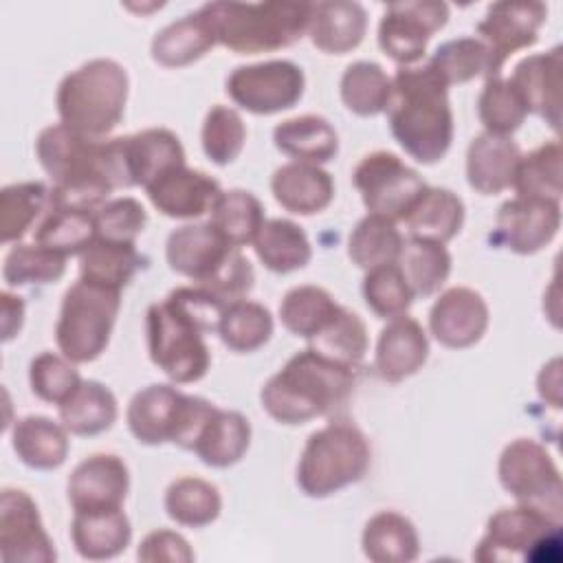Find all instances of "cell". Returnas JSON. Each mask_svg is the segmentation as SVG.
Masks as SVG:
<instances>
[{
	"mask_svg": "<svg viewBox=\"0 0 563 563\" xmlns=\"http://www.w3.org/2000/svg\"><path fill=\"white\" fill-rule=\"evenodd\" d=\"M35 154L53 180L51 207L97 211L114 189H128L121 136L90 139L55 123L40 132Z\"/></svg>",
	"mask_w": 563,
	"mask_h": 563,
	"instance_id": "1",
	"label": "cell"
},
{
	"mask_svg": "<svg viewBox=\"0 0 563 563\" xmlns=\"http://www.w3.org/2000/svg\"><path fill=\"white\" fill-rule=\"evenodd\" d=\"M227 306L200 286L174 288L163 301L152 303L145 317L152 363L178 385L200 380L211 365L205 334L218 330Z\"/></svg>",
	"mask_w": 563,
	"mask_h": 563,
	"instance_id": "2",
	"label": "cell"
},
{
	"mask_svg": "<svg viewBox=\"0 0 563 563\" xmlns=\"http://www.w3.org/2000/svg\"><path fill=\"white\" fill-rule=\"evenodd\" d=\"M387 117L394 139L418 163H438L449 152L453 141L449 86L429 64L396 70Z\"/></svg>",
	"mask_w": 563,
	"mask_h": 563,
	"instance_id": "3",
	"label": "cell"
},
{
	"mask_svg": "<svg viewBox=\"0 0 563 563\" xmlns=\"http://www.w3.org/2000/svg\"><path fill=\"white\" fill-rule=\"evenodd\" d=\"M354 372L356 369L306 347L290 356L286 365L264 383L260 391L262 407L282 424H303L312 418L336 413L354 394Z\"/></svg>",
	"mask_w": 563,
	"mask_h": 563,
	"instance_id": "4",
	"label": "cell"
},
{
	"mask_svg": "<svg viewBox=\"0 0 563 563\" xmlns=\"http://www.w3.org/2000/svg\"><path fill=\"white\" fill-rule=\"evenodd\" d=\"M200 13L216 42L240 55L292 46L308 31L310 2H207Z\"/></svg>",
	"mask_w": 563,
	"mask_h": 563,
	"instance_id": "5",
	"label": "cell"
},
{
	"mask_svg": "<svg viewBox=\"0 0 563 563\" xmlns=\"http://www.w3.org/2000/svg\"><path fill=\"white\" fill-rule=\"evenodd\" d=\"M165 257L174 273L189 277L227 303L244 299L255 282L251 262L209 222L185 224L169 233Z\"/></svg>",
	"mask_w": 563,
	"mask_h": 563,
	"instance_id": "6",
	"label": "cell"
},
{
	"mask_svg": "<svg viewBox=\"0 0 563 563\" xmlns=\"http://www.w3.org/2000/svg\"><path fill=\"white\" fill-rule=\"evenodd\" d=\"M128 73L114 59H90L68 73L57 88L59 121L90 139H106L125 112Z\"/></svg>",
	"mask_w": 563,
	"mask_h": 563,
	"instance_id": "7",
	"label": "cell"
},
{
	"mask_svg": "<svg viewBox=\"0 0 563 563\" xmlns=\"http://www.w3.org/2000/svg\"><path fill=\"white\" fill-rule=\"evenodd\" d=\"M369 462L365 433L347 420H332L308 435L297 464V486L321 499L363 479Z\"/></svg>",
	"mask_w": 563,
	"mask_h": 563,
	"instance_id": "8",
	"label": "cell"
},
{
	"mask_svg": "<svg viewBox=\"0 0 563 563\" xmlns=\"http://www.w3.org/2000/svg\"><path fill=\"white\" fill-rule=\"evenodd\" d=\"M121 308V290L79 277L62 299L55 341L73 363L95 361L110 341Z\"/></svg>",
	"mask_w": 563,
	"mask_h": 563,
	"instance_id": "9",
	"label": "cell"
},
{
	"mask_svg": "<svg viewBox=\"0 0 563 563\" xmlns=\"http://www.w3.org/2000/svg\"><path fill=\"white\" fill-rule=\"evenodd\" d=\"M473 559L479 563H556L561 559V521L521 504L501 508L488 519Z\"/></svg>",
	"mask_w": 563,
	"mask_h": 563,
	"instance_id": "10",
	"label": "cell"
},
{
	"mask_svg": "<svg viewBox=\"0 0 563 563\" xmlns=\"http://www.w3.org/2000/svg\"><path fill=\"white\" fill-rule=\"evenodd\" d=\"M499 482L521 504L554 521L563 515L561 473L550 453L530 438H517L499 455Z\"/></svg>",
	"mask_w": 563,
	"mask_h": 563,
	"instance_id": "11",
	"label": "cell"
},
{
	"mask_svg": "<svg viewBox=\"0 0 563 563\" xmlns=\"http://www.w3.org/2000/svg\"><path fill=\"white\" fill-rule=\"evenodd\" d=\"M352 180L367 211L394 222H402L409 207L427 189V183L416 169L385 150L363 156L352 172Z\"/></svg>",
	"mask_w": 563,
	"mask_h": 563,
	"instance_id": "12",
	"label": "cell"
},
{
	"mask_svg": "<svg viewBox=\"0 0 563 563\" xmlns=\"http://www.w3.org/2000/svg\"><path fill=\"white\" fill-rule=\"evenodd\" d=\"M303 86V70L290 59L238 66L227 77V95L253 114H275L292 108L301 99Z\"/></svg>",
	"mask_w": 563,
	"mask_h": 563,
	"instance_id": "13",
	"label": "cell"
},
{
	"mask_svg": "<svg viewBox=\"0 0 563 563\" xmlns=\"http://www.w3.org/2000/svg\"><path fill=\"white\" fill-rule=\"evenodd\" d=\"M449 20L446 2H391L378 22V46L400 66L422 59L427 42Z\"/></svg>",
	"mask_w": 563,
	"mask_h": 563,
	"instance_id": "14",
	"label": "cell"
},
{
	"mask_svg": "<svg viewBox=\"0 0 563 563\" xmlns=\"http://www.w3.org/2000/svg\"><path fill=\"white\" fill-rule=\"evenodd\" d=\"M55 556L33 497L20 488H4L0 497V559L4 563H51Z\"/></svg>",
	"mask_w": 563,
	"mask_h": 563,
	"instance_id": "15",
	"label": "cell"
},
{
	"mask_svg": "<svg viewBox=\"0 0 563 563\" xmlns=\"http://www.w3.org/2000/svg\"><path fill=\"white\" fill-rule=\"evenodd\" d=\"M559 202L517 196L499 207L490 240L512 253L530 255L550 244L559 233Z\"/></svg>",
	"mask_w": 563,
	"mask_h": 563,
	"instance_id": "16",
	"label": "cell"
},
{
	"mask_svg": "<svg viewBox=\"0 0 563 563\" xmlns=\"http://www.w3.org/2000/svg\"><path fill=\"white\" fill-rule=\"evenodd\" d=\"M545 18L548 7L543 2H495L477 22V35L490 48L495 62L504 68L512 53L528 48L539 40V29L543 26Z\"/></svg>",
	"mask_w": 563,
	"mask_h": 563,
	"instance_id": "17",
	"label": "cell"
},
{
	"mask_svg": "<svg viewBox=\"0 0 563 563\" xmlns=\"http://www.w3.org/2000/svg\"><path fill=\"white\" fill-rule=\"evenodd\" d=\"M128 490V466L112 453H95L81 460L68 477V501L75 512L121 508Z\"/></svg>",
	"mask_w": 563,
	"mask_h": 563,
	"instance_id": "18",
	"label": "cell"
},
{
	"mask_svg": "<svg viewBox=\"0 0 563 563\" xmlns=\"http://www.w3.org/2000/svg\"><path fill=\"white\" fill-rule=\"evenodd\" d=\"M488 328V306L484 297L468 286L444 290L429 312V330L444 347H468L477 343Z\"/></svg>",
	"mask_w": 563,
	"mask_h": 563,
	"instance_id": "19",
	"label": "cell"
},
{
	"mask_svg": "<svg viewBox=\"0 0 563 563\" xmlns=\"http://www.w3.org/2000/svg\"><path fill=\"white\" fill-rule=\"evenodd\" d=\"M150 202L167 218L191 220L211 211L220 196V183L200 169L187 165L174 167L145 187Z\"/></svg>",
	"mask_w": 563,
	"mask_h": 563,
	"instance_id": "20",
	"label": "cell"
},
{
	"mask_svg": "<svg viewBox=\"0 0 563 563\" xmlns=\"http://www.w3.org/2000/svg\"><path fill=\"white\" fill-rule=\"evenodd\" d=\"M561 68L563 48L554 46L548 53L523 57L510 77L528 114L541 117L554 132L561 128Z\"/></svg>",
	"mask_w": 563,
	"mask_h": 563,
	"instance_id": "21",
	"label": "cell"
},
{
	"mask_svg": "<svg viewBox=\"0 0 563 563\" xmlns=\"http://www.w3.org/2000/svg\"><path fill=\"white\" fill-rule=\"evenodd\" d=\"M429 356V339L422 325L402 314L391 319L378 336L374 369L387 383L413 376Z\"/></svg>",
	"mask_w": 563,
	"mask_h": 563,
	"instance_id": "22",
	"label": "cell"
},
{
	"mask_svg": "<svg viewBox=\"0 0 563 563\" xmlns=\"http://www.w3.org/2000/svg\"><path fill=\"white\" fill-rule=\"evenodd\" d=\"M185 396L180 389L172 385H147L145 389L136 391L128 405V427L132 435L141 444H163L172 442Z\"/></svg>",
	"mask_w": 563,
	"mask_h": 563,
	"instance_id": "23",
	"label": "cell"
},
{
	"mask_svg": "<svg viewBox=\"0 0 563 563\" xmlns=\"http://www.w3.org/2000/svg\"><path fill=\"white\" fill-rule=\"evenodd\" d=\"M123 158L130 187H150L165 172L185 165V150L172 130L147 128L123 136Z\"/></svg>",
	"mask_w": 563,
	"mask_h": 563,
	"instance_id": "24",
	"label": "cell"
},
{
	"mask_svg": "<svg viewBox=\"0 0 563 563\" xmlns=\"http://www.w3.org/2000/svg\"><path fill=\"white\" fill-rule=\"evenodd\" d=\"M519 158L521 150L510 136L482 132L466 150V180L477 194L495 196L512 187Z\"/></svg>",
	"mask_w": 563,
	"mask_h": 563,
	"instance_id": "25",
	"label": "cell"
},
{
	"mask_svg": "<svg viewBox=\"0 0 563 563\" xmlns=\"http://www.w3.org/2000/svg\"><path fill=\"white\" fill-rule=\"evenodd\" d=\"M275 200L290 213L312 216L323 211L334 198L332 176L312 163L292 161L275 169L271 178Z\"/></svg>",
	"mask_w": 563,
	"mask_h": 563,
	"instance_id": "26",
	"label": "cell"
},
{
	"mask_svg": "<svg viewBox=\"0 0 563 563\" xmlns=\"http://www.w3.org/2000/svg\"><path fill=\"white\" fill-rule=\"evenodd\" d=\"M365 29L367 13L358 2H310V20L306 33L310 35V42L323 53H350L363 42Z\"/></svg>",
	"mask_w": 563,
	"mask_h": 563,
	"instance_id": "27",
	"label": "cell"
},
{
	"mask_svg": "<svg viewBox=\"0 0 563 563\" xmlns=\"http://www.w3.org/2000/svg\"><path fill=\"white\" fill-rule=\"evenodd\" d=\"M70 539L84 559H112L121 554L132 539L130 519L121 508L79 510L70 523Z\"/></svg>",
	"mask_w": 563,
	"mask_h": 563,
	"instance_id": "28",
	"label": "cell"
},
{
	"mask_svg": "<svg viewBox=\"0 0 563 563\" xmlns=\"http://www.w3.org/2000/svg\"><path fill=\"white\" fill-rule=\"evenodd\" d=\"M411 238L446 244L464 224V202L446 187H429L416 198L402 218Z\"/></svg>",
	"mask_w": 563,
	"mask_h": 563,
	"instance_id": "29",
	"label": "cell"
},
{
	"mask_svg": "<svg viewBox=\"0 0 563 563\" xmlns=\"http://www.w3.org/2000/svg\"><path fill=\"white\" fill-rule=\"evenodd\" d=\"M11 446L29 468L53 471L66 462L68 429L46 416H24L13 424Z\"/></svg>",
	"mask_w": 563,
	"mask_h": 563,
	"instance_id": "30",
	"label": "cell"
},
{
	"mask_svg": "<svg viewBox=\"0 0 563 563\" xmlns=\"http://www.w3.org/2000/svg\"><path fill=\"white\" fill-rule=\"evenodd\" d=\"M251 444V424L240 411H227L216 407L205 427L200 429L194 453L202 464L213 468L233 466L244 457Z\"/></svg>",
	"mask_w": 563,
	"mask_h": 563,
	"instance_id": "31",
	"label": "cell"
},
{
	"mask_svg": "<svg viewBox=\"0 0 563 563\" xmlns=\"http://www.w3.org/2000/svg\"><path fill=\"white\" fill-rule=\"evenodd\" d=\"M273 141L286 156L321 165L336 156L339 136L332 123L319 114H299L275 125Z\"/></svg>",
	"mask_w": 563,
	"mask_h": 563,
	"instance_id": "32",
	"label": "cell"
},
{
	"mask_svg": "<svg viewBox=\"0 0 563 563\" xmlns=\"http://www.w3.org/2000/svg\"><path fill=\"white\" fill-rule=\"evenodd\" d=\"M216 44H218L216 35L198 9L163 26L154 35L150 51H152V59L158 62L161 66L178 68L200 59Z\"/></svg>",
	"mask_w": 563,
	"mask_h": 563,
	"instance_id": "33",
	"label": "cell"
},
{
	"mask_svg": "<svg viewBox=\"0 0 563 563\" xmlns=\"http://www.w3.org/2000/svg\"><path fill=\"white\" fill-rule=\"evenodd\" d=\"M257 260L273 273H292L303 268L312 257L306 231L286 218L264 220L253 240Z\"/></svg>",
	"mask_w": 563,
	"mask_h": 563,
	"instance_id": "34",
	"label": "cell"
},
{
	"mask_svg": "<svg viewBox=\"0 0 563 563\" xmlns=\"http://www.w3.org/2000/svg\"><path fill=\"white\" fill-rule=\"evenodd\" d=\"M57 407L62 424L73 435H97L108 431L119 413L114 394L99 380H81Z\"/></svg>",
	"mask_w": 563,
	"mask_h": 563,
	"instance_id": "35",
	"label": "cell"
},
{
	"mask_svg": "<svg viewBox=\"0 0 563 563\" xmlns=\"http://www.w3.org/2000/svg\"><path fill=\"white\" fill-rule=\"evenodd\" d=\"M446 86L464 84L475 77H499L501 66L479 37H457L440 44L427 62Z\"/></svg>",
	"mask_w": 563,
	"mask_h": 563,
	"instance_id": "36",
	"label": "cell"
},
{
	"mask_svg": "<svg viewBox=\"0 0 563 563\" xmlns=\"http://www.w3.org/2000/svg\"><path fill=\"white\" fill-rule=\"evenodd\" d=\"M361 541L365 556L374 563H409L420 550L413 523L394 510L374 515L365 523Z\"/></svg>",
	"mask_w": 563,
	"mask_h": 563,
	"instance_id": "37",
	"label": "cell"
},
{
	"mask_svg": "<svg viewBox=\"0 0 563 563\" xmlns=\"http://www.w3.org/2000/svg\"><path fill=\"white\" fill-rule=\"evenodd\" d=\"M512 187L519 198L561 202V194H563L561 143L554 139L528 154H521L515 169Z\"/></svg>",
	"mask_w": 563,
	"mask_h": 563,
	"instance_id": "38",
	"label": "cell"
},
{
	"mask_svg": "<svg viewBox=\"0 0 563 563\" xmlns=\"http://www.w3.org/2000/svg\"><path fill=\"white\" fill-rule=\"evenodd\" d=\"M402 244L405 240L396 229L394 220L367 213L363 220L356 222V227L350 233L347 255L358 268L372 271L385 264H396Z\"/></svg>",
	"mask_w": 563,
	"mask_h": 563,
	"instance_id": "39",
	"label": "cell"
},
{
	"mask_svg": "<svg viewBox=\"0 0 563 563\" xmlns=\"http://www.w3.org/2000/svg\"><path fill=\"white\" fill-rule=\"evenodd\" d=\"M141 264L143 257L139 255L134 242H110L95 238L79 255V277L121 290L128 286Z\"/></svg>",
	"mask_w": 563,
	"mask_h": 563,
	"instance_id": "40",
	"label": "cell"
},
{
	"mask_svg": "<svg viewBox=\"0 0 563 563\" xmlns=\"http://www.w3.org/2000/svg\"><path fill=\"white\" fill-rule=\"evenodd\" d=\"M341 306L319 286H295L279 303V319L288 332L301 339L317 336L336 314Z\"/></svg>",
	"mask_w": 563,
	"mask_h": 563,
	"instance_id": "41",
	"label": "cell"
},
{
	"mask_svg": "<svg viewBox=\"0 0 563 563\" xmlns=\"http://www.w3.org/2000/svg\"><path fill=\"white\" fill-rule=\"evenodd\" d=\"M95 238V211L48 207L35 224V242L64 257L81 255Z\"/></svg>",
	"mask_w": 563,
	"mask_h": 563,
	"instance_id": "42",
	"label": "cell"
},
{
	"mask_svg": "<svg viewBox=\"0 0 563 563\" xmlns=\"http://www.w3.org/2000/svg\"><path fill=\"white\" fill-rule=\"evenodd\" d=\"M51 207V189L44 183H15L0 191V240L18 242Z\"/></svg>",
	"mask_w": 563,
	"mask_h": 563,
	"instance_id": "43",
	"label": "cell"
},
{
	"mask_svg": "<svg viewBox=\"0 0 563 563\" xmlns=\"http://www.w3.org/2000/svg\"><path fill=\"white\" fill-rule=\"evenodd\" d=\"M209 213V224L238 249L251 244L264 224L262 202L244 189L220 191Z\"/></svg>",
	"mask_w": 563,
	"mask_h": 563,
	"instance_id": "44",
	"label": "cell"
},
{
	"mask_svg": "<svg viewBox=\"0 0 563 563\" xmlns=\"http://www.w3.org/2000/svg\"><path fill=\"white\" fill-rule=\"evenodd\" d=\"M398 268L405 275L413 297H429L446 282L451 273V255L444 244L411 238L402 244Z\"/></svg>",
	"mask_w": 563,
	"mask_h": 563,
	"instance_id": "45",
	"label": "cell"
},
{
	"mask_svg": "<svg viewBox=\"0 0 563 563\" xmlns=\"http://www.w3.org/2000/svg\"><path fill=\"white\" fill-rule=\"evenodd\" d=\"M216 332L229 350L238 354L255 352L271 339L273 317L266 306L249 299H238L224 308Z\"/></svg>",
	"mask_w": 563,
	"mask_h": 563,
	"instance_id": "46",
	"label": "cell"
},
{
	"mask_svg": "<svg viewBox=\"0 0 563 563\" xmlns=\"http://www.w3.org/2000/svg\"><path fill=\"white\" fill-rule=\"evenodd\" d=\"M391 77L376 62H354L341 77V99L358 117H374L387 110Z\"/></svg>",
	"mask_w": 563,
	"mask_h": 563,
	"instance_id": "47",
	"label": "cell"
},
{
	"mask_svg": "<svg viewBox=\"0 0 563 563\" xmlns=\"http://www.w3.org/2000/svg\"><path fill=\"white\" fill-rule=\"evenodd\" d=\"M220 508V490L200 477H178L165 493V510L180 526L202 528L216 521Z\"/></svg>",
	"mask_w": 563,
	"mask_h": 563,
	"instance_id": "48",
	"label": "cell"
},
{
	"mask_svg": "<svg viewBox=\"0 0 563 563\" xmlns=\"http://www.w3.org/2000/svg\"><path fill=\"white\" fill-rule=\"evenodd\" d=\"M308 347L356 369L367 352V328L356 312L341 306L339 314L310 339Z\"/></svg>",
	"mask_w": 563,
	"mask_h": 563,
	"instance_id": "49",
	"label": "cell"
},
{
	"mask_svg": "<svg viewBox=\"0 0 563 563\" xmlns=\"http://www.w3.org/2000/svg\"><path fill=\"white\" fill-rule=\"evenodd\" d=\"M66 271V257L33 242L13 244L2 262V279L7 286H31L57 282Z\"/></svg>",
	"mask_w": 563,
	"mask_h": 563,
	"instance_id": "50",
	"label": "cell"
},
{
	"mask_svg": "<svg viewBox=\"0 0 563 563\" xmlns=\"http://www.w3.org/2000/svg\"><path fill=\"white\" fill-rule=\"evenodd\" d=\"M477 114L486 132L508 136L523 123L528 108L510 79L493 77L486 79L479 92Z\"/></svg>",
	"mask_w": 563,
	"mask_h": 563,
	"instance_id": "51",
	"label": "cell"
},
{
	"mask_svg": "<svg viewBox=\"0 0 563 563\" xmlns=\"http://www.w3.org/2000/svg\"><path fill=\"white\" fill-rule=\"evenodd\" d=\"M363 297L367 308L380 319H396L407 314L413 292L405 282L398 264H385L367 271L363 279Z\"/></svg>",
	"mask_w": 563,
	"mask_h": 563,
	"instance_id": "52",
	"label": "cell"
},
{
	"mask_svg": "<svg viewBox=\"0 0 563 563\" xmlns=\"http://www.w3.org/2000/svg\"><path fill=\"white\" fill-rule=\"evenodd\" d=\"M202 150L216 165L233 163L246 141L242 117L229 106H213L202 123Z\"/></svg>",
	"mask_w": 563,
	"mask_h": 563,
	"instance_id": "53",
	"label": "cell"
},
{
	"mask_svg": "<svg viewBox=\"0 0 563 563\" xmlns=\"http://www.w3.org/2000/svg\"><path fill=\"white\" fill-rule=\"evenodd\" d=\"M29 383L37 398L62 405L79 387L81 376L70 358L42 352L29 365Z\"/></svg>",
	"mask_w": 563,
	"mask_h": 563,
	"instance_id": "54",
	"label": "cell"
},
{
	"mask_svg": "<svg viewBox=\"0 0 563 563\" xmlns=\"http://www.w3.org/2000/svg\"><path fill=\"white\" fill-rule=\"evenodd\" d=\"M147 213L145 207L130 196L112 198L95 211L97 238L110 242H134L145 229Z\"/></svg>",
	"mask_w": 563,
	"mask_h": 563,
	"instance_id": "55",
	"label": "cell"
},
{
	"mask_svg": "<svg viewBox=\"0 0 563 563\" xmlns=\"http://www.w3.org/2000/svg\"><path fill=\"white\" fill-rule=\"evenodd\" d=\"M136 556L141 561H176V563H189L194 561V552L189 548V543L185 541V537H180L174 530H154L150 532L141 545Z\"/></svg>",
	"mask_w": 563,
	"mask_h": 563,
	"instance_id": "56",
	"label": "cell"
},
{
	"mask_svg": "<svg viewBox=\"0 0 563 563\" xmlns=\"http://www.w3.org/2000/svg\"><path fill=\"white\" fill-rule=\"evenodd\" d=\"M0 306H2V341H11L24 321V301L22 297L2 290L0 292Z\"/></svg>",
	"mask_w": 563,
	"mask_h": 563,
	"instance_id": "57",
	"label": "cell"
},
{
	"mask_svg": "<svg viewBox=\"0 0 563 563\" xmlns=\"http://www.w3.org/2000/svg\"><path fill=\"white\" fill-rule=\"evenodd\" d=\"M559 367L561 363L559 358H554L539 374V394L541 398L552 402V407H561V369Z\"/></svg>",
	"mask_w": 563,
	"mask_h": 563,
	"instance_id": "58",
	"label": "cell"
}]
</instances>
